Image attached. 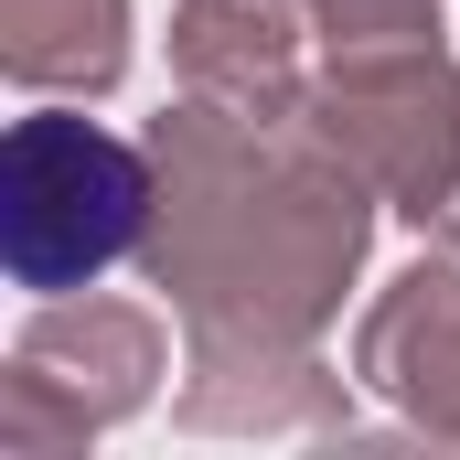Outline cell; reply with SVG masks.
<instances>
[{
    "label": "cell",
    "instance_id": "obj_1",
    "mask_svg": "<svg viewBox=\"0 0 460 460\" xmlns=\"http://www.w3.org/2000/svg\"><path fill=\"white\" fill-rule=\"evenodd\" d=\"M161 204L139 268L182 300L193 353H311L343 279L364 268V172L311 118H246L215 97L150 128Z\"/></svg>",
    "mask_w": 460,
    "mask_h": 460
},
{
    "label": "cell",
    "instance_id": "obj_2",
    "mask_svg": "<svg viewBox=\"0 0 460 460\" xmlns=\"http://www.w3.org/2000/svg\"><path fill=\"white\" fill-rule=\"evenodd\" d=\"M161 204V161L150 139H108L75 108H32L0 150V257L11 289L32 300H75L97 289L118 257H139Z\"/></svg>",
    "mask_w": 460,
    "mask_h": 460
},
{
    "label": "cell",
    "instance_id": "obj_3",
    "mask_svg": "<svg viewBox=\"0 0 460 460\" xmlns=\"http://www.w3.org/2000/svg\"><path fill=\"white\" fill-rule=\"evenodd\" d=\"M300 118L353 172L439 246H460V65L439 43L396 54H332L322 86H300Z\"/></svg>",
    "mask_w": 460,
    "mask_h": 460
},
{
    "label": "cell",
    "instance_id": "obj_4",
    "mask_svg": "<svg viewBox=\"0 0 460 460\" xmlns=\"http://www.w3.org/2000/svg\"><path fill=\"white\" fill-rule=\"evenodd\" d=\"M300 22H311V0H182L172 11L182 97H215V108H246V118H289L300 108Z\"/></svg>",
    "mask_w": 460,
    "mask_h": 460
},
{
    "label": "cell",
    "instance_id": "obj_5",
    "mask_svg": "<svg viewBox=\"0 0 460 460\" xmlns=\"http://www.w3.org/2000/svg\"><path fill=\"white\" fill-rule=\"evenodd\" d=\"M353 364L418 418V429H439L460 439V268H407V279H385V300L364 311V343Z\"/></svg>",
    "mask_w": 460,
    "mask_h": 460
},
{
    "label": "cell",
    "instance_id": "obj_6",
    "mask_svg": "<svg viewBox=\"0 0 460 460\" xmlns=\"http://www.w3.org/2000/svg\"><path fill=\"white\" fill-rule=\"evenodd\" d=\"M11 364L43 375V385H75L86 429H108V418H128L150 396V375H161V322L128 311V300H43L22 322Z\"/></svg>",
    "mask_w": 460,
    "mask_h": 460
},
{
    "label": "cell",
    "instance_id": "obj_7",
    "mask_svg": "<svg viewBox=\"0 0 460 460\" xmlns=\"http://www.w3.org/2000/svg\"><path fill=\"white\" fill-rule=\"evenodd\" d=\"M0 65L43 97H108L128 75V0H0Z\"/></svg>",
    "mask_w": 460,
    "mask_h": 460
},
{
    "label": "cell",
    "instance_id": "obj_8",
    "mask_svg": "<svg viewBox=\"0 0 460 460\" xmlns=\"http://www.w3.org/2000/svg\"><path fill=\"white\" fill-rule=\"evenodd\" d=\"M311 32L332 54H396V43H439V0H311Z\"/></svg>",
    "mask_w": 460,
    "mask_h": 460
}]
</instances>
